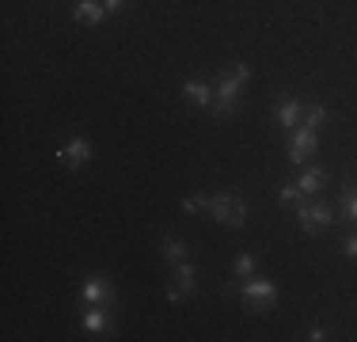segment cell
I'll use <instances>...</instances> for the list:
<instances>
[{"instance_id":"13","label":"cell","mask_w":357,"mask_h":342,"mask_svg":"<svg viewBox=\"0 0 357 342\" xmlns=\"http://www.w3.org/2000/svg\"><path fill=\"white\" fill-rule=\"evenodd\" d=\"M213 118H220V122H225V118H232L236 110H240V96H213Z\"/></svg>"},{"instance_id":"18","label":"cell","mask_w":357,"mask_h":342,"mask_svg":"<svg viewBox=\"0 0 357 342\" xmlns=\"http://www.w3.org/2000/svg\"><path fill=\"white\" fill-rule=\"evenodd\" d=\"M301 198H304V191H301V183H285L282 186V202H289V205H301Z\"/></svg>"},{"instance_id":"4","label":"cell","mask_w":357,"mask_h":342,"mask_svg":"<svg viewBox=\"0 0 357 342\" xmlns=\"http://www.w3.org/2000/svg\"><path fill=\"white\" fill-rule=\"evenodd\" d=\"M194 281H198V270H194V262H175V281L167 285V301L172 304H183L186 297L194 293Z\"/></svg>"},{"instance_id":"21","label":"cell","mask_w":357,"mask_h":342,"mask_svg":"<svg viewBox=\"0 0 357 342\" xmlns=\"http://www.w3.org/2000/svg\"><path fill=\"white\" fill-rule=\"evenodd\" d=\"M103 4H107V12H126V4H130V0H103Z\"/></svg>"},{"instance_id":"15","label":"cell","mask_w":357,"mask_h":342,"mask_svg":"<svg viewBox=\"0 0 357 342\" xmlns=\"http://www.w3.org/2000/svg\"><path fill=\"white\" fill-rule=\"evenodd\" d=\"M342 217L357 221V183H350V179L342 183Z\"/></svg>"},{"instance_id":"12","label":"cell","mask_w":357,"mask_h":342,"mask_svg":"<svg viewBox=\"0 0 357 342\" xmlns=\"http://www.w3.org/2000/svg\"><path fill=\"white\" fill-rule=\"evenodd\" d=\"M296 183H301L304 194H316V191H323V186H327V171H323V168H308L301 179H296Z\"/></svg>"},{"instance_id":"17","label":"cell","mask_w":357,"mask_h":342,"mask_svg":"<svg viewBox=\"0 0 357 342\" xmlns=\"http://www.w3.org/2000/svg\"><path fill=\"white\" fill-rule=\"evenodd\" d=\"M232 274H236V278H251V274H255V255H248V251L236 255V259H232Z\"/></svg>"},{"instance_id":"3","label":"cell","mask_w":357,"mask_h":342,"mask_svg":"<svg viewBox=\"0 0 357 342\" xmlns=\"http://www.w3.org/2000/svg\"><path fill=\"white\" fill-rule=\"evenodd\" d=\"M296 221H301V228L308 236H319V232H327V228L335 225V213H331L323 202H312V205H296Z\"/></svg>"},{"instance_id":"10","label":"cell","mask_w":357,"mask_h":342,"mask_svg":"<svg viewBox=\"0 0 357 342\" xmlns=\"http://www.w3.org/2000/svg\"><path fill=\"white\" fill-rule=\"evenodd\" d=\"M103 12H107V4H99V0H80V4L73 8L76 23H88V27H99V23H103Z\"/></svg>"},{"instance_id":"14","label":"cell","mask_w":357,"mask_h":342,"mask_svg":"<svg viewBox=\"0 0 357 342\" xmlns=\"http://www.w3.org/2000/svg\"><path fill=\"white\" fill-rule=\"evenodd\" d=\"M160 251H164L167 262H183L186 259V244L178 236H164V239H160Z\"/></svg>"},{"instance_id":"11","label":"cell","mask_w":357,"mask_h":342,"mask_svg":"<svg viewBox=\"0 0 357 342\" xmlns=\"http://www.w3.org/2000/svg\"><path fill=\"white\" fill-rule=\"evenodd\" d=\"M274 118H278V126H285V130H296V122L304 118V107L296 99H282L278 110H274Z\"/></svg>"},{"instance_id":"1","label":"cell","mask_w":357,"mask_h":342,"mask_svg":"<svg viewBox=\"0 0 357 342\" xmlns=\"http://www.w3.org/2000/svg\"><path fill=\"white\" fill-rule=\"evenodd\" d=\"M206 213H213L225 228H243L248 225V202L236 198V194H213V198H206Z\"/></svg>"},{"instance_id":"9","label":"cell","mask_w":357,"mask_h":342,"mask_svg":"<svg viewBox=\"0 0 357 342\" xmlns=\"http://www.w3.org/2000/svg\"><path fill=\"white\" fill-rule=\"evenodd\" d=\"M80 323H84V331H88V335H103V331L110 327V315H107V304H91L88 312L80 315Z\"/></svg>"},{"instance_id":"6","label":"cell","mask_w":357,"mask_h":342,"mask_svg":"<svg viewBox=\"0 0 357 342\" xmlns=\"http://www.w3.org/2000/svg\"><path fill=\"white\" fill-rule=\"evenodd\" d=\"M54 156L61 160L65 168H73V171H76V168H84V164L91 160V141H88V137H73V141L65 144V149H57Z\"/></svg>"},{"instance_id":"20","label":"cell","mask_w":357,"mask_h":342,"mask_svg":"<svg viewBox=\"0 0 357 342\" xmlns=\"http://www.w3.org/2000/svg\"><path fill=\"white\" fill-rule=\"evenodd\" d=\"M342 255H350V259H357V236H346V239H342Z\"/></svg>"},{"instance_id":"8","label":"cell","mask_w":357,"mask_h":342,"mask_svg":"<svg viewBox=\"0 0 357 342\" xmlns=\"http://www.w3.org/2000/svg\"><path fill=\"white\" fill-rule=\"evenodd\" d=\"M213 96H217V91L209 88L206 80H186L183 84V99L194 103V107H213Z\"/></svg>"},{"instance_id":"16","label":"cell","mask_w":357,"mask_h":342,"mask_svg":"<svg viewBox=\"0 0 357 342\" xmlns=\"http://www.w3.org/2000/svg\"><path fill=\"white\" fill-rule=\"evenodd\" d=\"M308 130H319L323 122H327V107H319V103H312V107H304V118H301Z\"/></svg>"},{"instance_id":"2","label":"cell","mask_w":357,"mask_h":342,"mask_svg":"<svg viewBox=\"0 0 357 342\" xmlns=\"http://www.w3.org/2000/svg\"><path fill=\"white\" fill-rule=\"evenodd\" d=\"M232 293L240 297L251 312H270V308L278 304V285L270 278H248L240 289H232Z\"/></svg>"},{"instance_id":"19","label":"cell","mask_w":357,"mask_h":342,"mask_svg":"<svg viewBox=\"0 0 357 342\" xmlns=\"http://www.w3.org/2000/svg\"><path fill=\"white\" fill-rule=\"evenodd\" d=\"M198 209H206V194H194V198L183 202V213H198Z\"/></svg>"},{"instance_id":"22","label":"cell","mask_w":357,"mask_h":342,"mask_svg":"<svg viewBox=\"0 0 357 342\" xmlns=\"http://www.w3.org/2000/svg\"><path fill=\"white\" fill-rule=\"evenodd\" d=\"M308 339H312V342H323V339H327V331H323V327H312Z\"/></svg>"},{"instance_id":"5","label":"cell","mask_w":357,"mask_h":342,"mask_svg":"<svg viewBox=\"0 0 357 342\" xmlns=\"http://www.w3.org/2000/svg\"><path fill=\"white\" fill-rule=\"evenodd\" d=\"M316 130H308V126H301V130H293V137H289V160L293 164H308L312 152H316Z\"/></svg>"},{"instance_id":"7","label":"cell","mask_w":357,"mask_h":342,"mask_svg":"<svg viewBox=\"0 0 357 342\" xmlns=\"http://www.w3.org/2000/svg\"><path fill=\"white\" fill-rule=\"evenodd\" d=\"M80 301L84 304H110V301H114V289H110L103 278H88L80 285Z\"/></svg>"}]
</instances>
